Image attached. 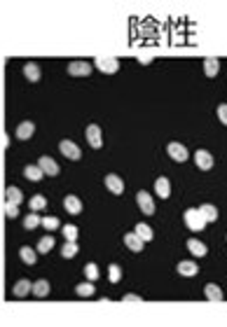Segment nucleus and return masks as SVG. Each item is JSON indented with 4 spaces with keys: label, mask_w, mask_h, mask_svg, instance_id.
I'll list each match as a JSON object with an SVG mask.
<instances>
[{
    "label": "nucleus",
    "mask_w": 227,
    "mask_h": 327,
    "mask_svg": "<svg viewBox=\"0 0 227 327\" xmlns=\"http://www.w3.org/2000/svg\"><path fill=\"white\" fill-rule=\"evenodd\" d=\"M155 192H157V196L167 199L169 194H171V183H169V178H157V183H155Z\"/></svg>",
    "instance_id": "17"
},
{
    "label": "nucleus",
    "mask_w": 227,
    "mask_h": 327,
    "mask_svg": "<svg viewBox=\"0 0 227 327\" xmlns=\"http://www.w3.org/2000/svg\"><path fill=\"white\" fill-rule=\"evenodd\" d=\"M85 278L94 283V280L99 278V267H96V264H87V267H85Z\"/></svg>",
    "instance_id": "33"
},
{
    "label": "nucleus",
    "mask_w": 227,
    "mask_h": 327,
    "mask_svg": "<svg viewBox=\"0 0 227 327\" xmlns=\"http://www.w3.org/2000/svg\"><path fill=\"white\" fill-rule=\"evenodd\" d=\"M197 271H199V267L195 264V262H190V260H185V262H180V264H178V273H180V276H190V278H192V276H197Z\"/></svg>",
    "instance_id": "15"
},
{
    "label": "nucleus",
    "mask_w": 227,
    "mask_h": 327,
    "mask_svg": "<svg viewBox=\"0 0 227 327\" xmlns=\"http://www.w3.org/2000/svg\"><path fill=\"white\" fill-rule=\"evenodd\" d=\"M87 143L94 147V150H99L101 145H103V136H101V129L96 124H89L87 126Z\"/></svg>",
    "instance_id": "4"
},
{
    "label": "nucleus",
    "mask_w": 227,
    "mask_h": 327,
    "mask_svg": "<svg viewBox=\"0 0 227 327\" xmlns=\"http://www.w3.org/2000/svg\"><path fill=\"white\" fill-rule=\"evenodd\" d=\"M218 70H220V61H218V58L211 56L204 61V73H206V77H216Z\"/></svg>",
    "instance_id": "20"
},
{
    "label": "nucleus",
    "mask_w": 227,
    "mask_h": 327,
    "mask_svg": "<svg viewBox=\"0 0 227 327\" xmlns=\"http://www.w3.org/2000/svg\"><path fill=\"white\" fill-rule=\"evenodd\" d=\"M59 150H61L63 154H66L68 159H73V162H78L80 157H82V152H80V147H78L75 143H73V140H61Z\"/></svg>",
    "instance_id": "6"
},
{
    "label": "nucleus",
    "mask_w": 227,
    "mask_h": 327,
    "mask_svg": "<svg viewBox=\"0 0 227 327\" xmlns=\"http://www.w3.org/2000/svg\"><path fill=\"white\" fill-rule=\"evenodd\" d=\"M106 187H108L113 194H122V192H124V183H122V178L115 175V173L106 175Z\"/></svg>",
    "instance_id": "11"
},
{
    "label": "nucleus",
    "mask_w": 227,
    "mask_h": 327,
    "mask_svg": "<svg viewBox=\"0 0 227 327\" xmlns=\"http://www.w3.org/2000/svg\"><path fill=\"white\" fill-rule=\"evenodd\" d=\"M167 152L171 159H176V162H185L190 154H188V147L185 145H180V143H169L167 145Z\"/></svg>",
    "instance_id": "3"
},
{
    "label": "nucleus",
    "mask_w": 227,
    "mask_h": 327,
    "mask_svg": "<svg viewBox=\"0 0 227 327\" xmlns=\"http://www.w3.org/2000/svg\"><path fill=\"white\" fill-rule=\"evenodd\" d=\"M63 208H66L70 215H78V213H82V201H80L75 194H68V196L63 199Z\"/></svg>",
    "instance_id": "12"
},
{
    "label": "nucleus",
    "mask_w": 227,
    "mask_h": 327,
    "mask_svg": "<svg viewBox=\"0 0 227 327\" xmlns=\"http://www.w3.org/2000/svg\"><path fill=\"white\" fill-rule=\"evenodd\" d=\"M35 255H38V250H33V248H26V245H24V248L19 250V257L24 260V264H35V260H38Z\"/></svg>",
    "instance_id": "26"
},
{
    "label": "nucleus",
    "mask_w": 227,
    "mask_h": 327,
    "mask_svg": "<svg viewBox=\"0 0 227 327\" xmlns=\"http://www.w3.org/2000/svg\"><path fill=\"white\" fill-rule=\"evenodd\" d=\"M61 255H63L66 260L75 257V255H78V243H75V241H66V243L61 245Z\"/></svg>",
    "instance_id": "25"
},
{
    "label": "nucleus",
    "mask_w": 227,
    "mask_h": 327,
    "mask_svg": "<svg viewBox=\"0 0 227 327\" xmlns=\"http://www.w3.org/2000/svg\"><path fill=\"white\" fill-rule=\"evenodd\" d=\"M96 68H99L101 73H106V75H113V73H117V58L113 56H96Z\"/></svg>",
    "instance_id": "2"
},
{
    "label": "nucleus",
    "mask_w": 227,
    "mask_h": 327,
    "mask_svg": "<svg viewBox=\"0 0 227 327\" xmlns=\"http://www.w3.org/2000/svg\"><path fill=\"white\" fill-rule=\"evenodd\" d=\"M28 206H30V211H33V213H35V211H42V208L47 206V199H45L42 194H35V196H33V199L28 201Z\"/></svg>",
    "instance_id": "28"
},
{
    "label": "nucleus",
    "mask_w": 227,
    "mask_h": 327,
    "mask_svg": "<svg viewBox=\"0 0 227 327\" xmlns=\"http://www.w3.org/2000/svg\"><path fill=\"white\" fill-rule=\"evenodd\" d=\"M52 248H54V239H52V236H42L40 243H38V252L40 255H45V252H50Z\"/></svg>",
    "instance_id": "29"
},
{
    "label": "nucleus",
    "mask_w": 227,
    "mask_h": 327,
    "mask_svg": "<svg viewBox=\"0 0 227 327\" xmlns=\"http://www.w3.org/2000/svg\"><path fill=\"white\" fill-rule=\"evenodd\" d=\"M33 134H35V126H33V122H21V124L17 126V138H19V140H28Z\"/></svg>",
    "instance_id": "13"
},
{
    "label": "nucleus",
    "mask_w": 227,
    "mask_h": 327,
    "mask_svg": "<svg viewBox=\"0 0 227 327\" xmlns=\"http://www.w3.org/2000/svg\"><path fill=\"white\" fill-rule=\"evenodd\" d=\"M183 218H185V224H188L192 231H201L206 227V220H204V215H201L199 208H188Z\"/></svg>",
    "instance_id": "1"
},
{
    "label": "nucleus",
    "mask_w": 227,
    "mask_h": 327,
    "mask_svg": "<svg viewBox=\"0 0 227 327\" xmlns=\"http://www.w3.org/2000/svg\"><path fill=\"white\" fill-rule=\"evenodd\" d=\"M42 227H45V229H57V227H59V220H57V218H42Z\"/></svg>",
    "instance_id": "36"
},
{
    "label": "nucleus",
    "mask_w": 227,
    "mask_h": 327,
    "mask_svg": "<svg viewBox=\"0 0 227 327\" xmlns=\"http://www.w3.org/2000/svg\"><path fill=\"white\" fill-rule=\"evenodd\" d=\"M38 166L45 171V175H59V164L54 162L52 157H40Z\"/></svg>",
    "instance_id": "10"
},
{
    "label": "nucleus",
    "mask_w": 227,
    "mask_h": 327,
    "mask_svg": "<svg viewBox=\"0 0 227 327\" xmlns=\"http://www.w3.org/2000/svg\"><path fill=\"white\" fill-rule=\"evenodd\" d=\"M68 73L73 77H87L89 73H91V66L85 63V61H73V63L68 66Z\"/></svg>",
    "instance_id": "9"
},
{
    "label": "nucleus",
    "mask_w": 227,
    "mask_h": 327,
    "mask_svg": "<svg viewBox=\"0 0 227 327\" xmlns=\"http://www.w3.org/2000/svg\"><path fill=\"white\" fill-rule=\"evenodd\" d=\"M195 164H197L201 171H211V168H213V157H211L206 150H197V154H195Z\"/></svg>",
    "instance_id": "7"
},
{
    "label": "nucleus",
    "mask_w": 227,
    "mask_h": 327,
    "mask_svg": "<svg viewBox=\"0 0 227 327\" xmlns=\"http://www.w3.org/2000/svg\"><path fill=\"white\" fill-rule=\"evenodd\" d=\"M204 295H206V299H211V301H220V299H223V290L218 288V285H213V283H208L206 288H204Z\"/></svg>",
    "instance_id": "22"
},
{
    "label": "nucleus",
    "mask_w": 227,
    "mask_h": 327,
    "mask_svg": "<svg viewBox=\"0 0 227 327\" xmlns=\"http://www.w3.org/2000/svg\"><path fill=\"white\" fill-rule=\"evenodd\" d=\"M136 201H139V208L145 215H152L155 213V201H152V196H150L148 192H139L136 194Z\"/></svg>",
    "instance_id": "5"
},
{
    "label": "nucleus",
    "mask_w": 227,
    "mask_h": 327,
    "mask_svg": "<svg viewBox=\"0 0 227 327\" xmlns=\"http://www.w3.org/2000/svg\"><path fill=\"white\" fill-rule=\"evenodd\" d=\"M24 75H26V80H30V82H38L40 80V66L38 63H33V61L26 63V66H24Z\"/></svg>",
    "instance_id": "19"
},
{
    "label": "nucleus",
    "mask_w": 227,
    "mask_h": 327,
    "mask_svg": "<svg viewBox=\"0 0 227 327\" xmlns=\"http://www.w3.org/2000/svg\"><path fill=\"white\" fill-rule=\"evenodd\" d=\"M7 145H10V136L2 134V147H7Z\"/></svg>",
    "instance_id": "39"
},
{
    "label": "nucleus",
    "mask_w": 227,
    "mask_h": 327,
    "mask_svg": "<svg viewBox=\"0 0 227 327\" xmlns=\"http://www.w3.org/2000/svg\"><path fill=\"white\" fill-rule=\"evenodd\" d=\"M24 175L28 178L30 183H40V180H42V175H45V171L40 168L38 164H33V166H26V168H24Z\"/></svg>",
    "instance_id": "14"
},
{
    "label": "nucleus",
    "mask_w": 227,
    "mask_h": 327,
    "mask_svg": "<svg viewBox=\"0 0 227 327\" xmlns=\"http://www.w3.org/2000/svg\"><path fill=\"white\" fill-rule=\"evenodd\" d=\"M143 243H145V241L141 239L136 231H129L127 236H124V245H127L129 250H134V252H141V250H143Z\"/></svg>",
    "instance_id": "8"
},
{
    "label": "nucleus",
    "mask_w": 227,
    "mask_h": 327,
    "mask_svg": "<svg viewBox=\"0 0 227 327\" xmlns=\"http://www.w3.org/2000/svg\"><path fill=\"white\" fill-rule=\"evenodd\" d=\"M188 250L195 255V257H204L206 255V245L201 243V241H197V239H190L188 241Z\"/></svg>",
    "instance_id": "18"
},
{
    "label": "nucleus",
    "mask_w": 227,
    "mask_h": 327,
    "mask_svg": "<svg viewBox=\"0 0 227 327\" xmlns=\"http://www.w3.org/2000/svg\"><path fill=\"white\" fill-rule=\"evenodd\" d=\"M33 295L38 299L47 297V295H50V283H47V280H35V283H33Z\"/></svg>",
    "instance_id": "21"
},
{
    "label": "nucleus",
    "mask_w": 227,
    "mask_h": 327,
    "mask_svg": "<svg viewBox=\"0 0 227 327\" xmlns=\"http://www.w3.org/2000/svg\"><path fill=\"white\" fill-rule=\"evenodd\" d=\"M218 119H220V122H223V124L227 126V103L218 106Z\"/></svg>",
    "instance_id": "37"
},
{
    "label": "nucleus",
    "mask_w": 227,
    "mask_h": 327,
    "mask_svg": "<svg viewBox=\"0 0 227 327\" xmlns=\"http://www.w3.org/2000/svg\"><path fill=\"white\" fill-rule=\"evenodd\" d=\"M108 278H110V283H119V280H122V269H119L117 264H110Z\"/></svg>",
    "instance_id": "32"
},
{
    "label": "nucleus",
    "mask_w": 227,
    "mask_h": 327,
    "mask_svg": "<svg viewBox=\"0 0 227 327\" xmlns=\"http://www.w3.org/2000/svg\"><path fill=\"white\" fill-rule=\"evenodd\" d=\"M5 215H7V218H17V215H19V208H17V203H5Z\"/></svg>",
    "instance_id": "35"
},
{
    "label": "nucleus",
    "mask_w": 227,
    "mask_h": 327,
    "mask_svg": "<svg viewBox=\"0 0 227 327\" xmlns=\"http://www.w3.org/2000/svg\"><path fill=\"white\" fill-rule=\"evenodd\" d=\"M136 234H139L143 241H152V229H150L145 222H139V224H136Z\"/></svg>",
    "instance_id": "30"
},
{
    "label": "nucleus",
    "mask_w": 227,
    "mask_h": 327,
    "mask_svg": "<svg viewBox=\"0 0 227 327\" xmlns=\"http://www.w3.org/2000/svg\"><path fill=\"white\" fill-rule=\"evenodd\" d=\"M38 224H42V220H40L35 213H30V215H26V218H24V227H26V229H35Z\"/></svg>",
    "instance_id": "31"
},
{
    "label": "nucleus",
    "mask_w": 227,
    "mask_h": 327,
    "mask_svg": "<svg viewBox=\"0 0 227 327\" xmlns=\"http://www.w3.org/2000/svg\"><path fill=\"white\" fill-rule=\"evenodd\" d=\"M75 295H80V297H91V295H94V285H91V280H87V283H78Z\"/></svg>",
    "instance_id": "27"
},
{
    "label": "nucleus",
    "mask_w": 227,
    "mask_h": 327,
    "mask_svg": "<svg viewBox=\"0 0 227 327\" xmlns=\"http://www.w3.org/2000/svg\"><path fill=\"white\" fill-rule=\"evenodd\" d=\"M199 211H201V215H204V220H206V222H216V220H218V208H216V206H211V203H204V206H201Z\"/></svg>",
    "instance_id": "23"
},
{
    "label": "nucleus",
    "mask_w": 227,
    "mask_h": 327,
    "mask_svg": "<svg viewBox=\"0 0 227 327\" xmlns=\"http://www.w3.org/2000/svg\"><path fill=\"white\" fill-rule=\"evenodd\" d=\"M28 292H33V285H30L28 280L26 278H21L19 283H17V285H14V290H12V295H14V297H26V295H28Z\"/></svg>",
    "instance_id": "16"
},
{
    "label": "nucleus",
    "mask_w": 227,
    "mask_h": 327,
    "mask_svg": "<svg viewBox=\"0 0 227 327\" xmlns=\"http://www.w3.org/2000/svg\"><path fill=\"white\" fill-rule=\"evenodd\" d=\"M124 301H141V297H136V295H127V297H124Z\"/></svg>",
    "instance_id": "38"
},
{
    "label": "nucleus",
    "mask_w": 227,
    "mask_h": 327,
    "mask_svg": "<svg viewBox=\"0 0 227 327\" xmlns=\"http://www.w3.org/2000/svg\"><path fill=\"white\" fill-rule=\"evenodd\" d=\"M5 199L10 203H17L19 206L21 201H24V194H21L19 187H7V192H5Z\"/></svg>",
    "instance_id": "24"
},
{
    "label": "nucleus",
    "mask_w": 227,
    "mask_h": 327,
    "mask_svg": "<svg viewBox=\"0 0 227 327\" xmlns=\"http://www.w3.org/2000/svg\"><path fill=\"white\" fill-rule=\"evenodd\" d=\"M61 231H63V239H66V241H75V239H78V227H75V224H66Z\"/></svg>",
    "instance_id": "34"
}]
</instances>
